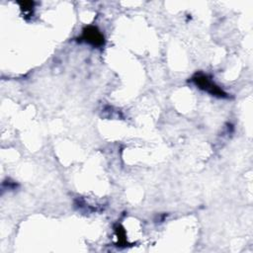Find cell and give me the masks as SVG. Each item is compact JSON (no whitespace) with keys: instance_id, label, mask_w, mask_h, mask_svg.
Masks as SVG:
<instances>
[{"instance_id":"1","label":"cell","mask_w":253,"mask_h":253,"mask_svg":"<svg viewBox=\"0 0 253 253\" xmlns=\"http://www.w3.org/2000/svg\"><path fill=\"white\" fill-rule=\"evenodd\" d=\"M192 81L200 88L205 90L206 92L211 94L212 96H216L219 98H227V94L218 87L211 79H210L207 75L202 73H197L193 78Z\"/></svg>"},{"instance_id":"2","label":"cell","mask_w":253,"mask_h":253,"mask_svg":"<svg viewBox=\"0 0 253 253\" xmlns=\"http://www.w3.org/2000/svg\"><path fill=\"white\" fill-rule=\"evenodd\" d=\"M82 39L95 45V46H101L104 44V37L102 36V34L94 27H88L83 31V35H82Z\"/></svg>"}]
</instances>
